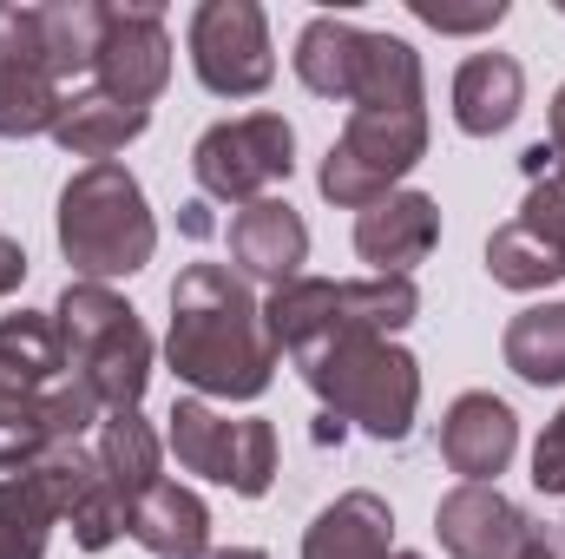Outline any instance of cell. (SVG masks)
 <instances>
[{"label":"cell","mask_w":565,"mask_h":559,"mask_svg":"<svg viewBox=\"0 0 565 559\" xmlns=\"http://www.w3.org/2000/svg\"><path fill=\"white\" fill-rule=\"evenodd\" d=\"M164 356L178 382H191L198 395H224V402H257L277 382V342H270L264 303L224 264L178 271Z\"/></svg>","instance_id":"6da1fadb"},{"label":"cell","mask_w":565,"mask_h":559,"mask_svg":"<svg viewBox=\"0 0 565 559\" xmlns=\"http://www.w3.org/2000/svg\"><path fill=\"white\" fill-rule=\"evenodd\" d=\"M99 421V395L66 369L53 316H0V467H26Z\"/></svg>","instance_id":"7a4b0ae2"},{"label":"cell","mask_w":565,"mask_h":559,"mask_svg":"<svg viewBox=\"0 0 565 559\" xmlns=\"http://www.w3.org/2000/svg\"><path fill=\"white\" fill-rule=\"evenodd\" d=\"M302 382L316 389V402L329 409V421H355L375 441H408L415 409H422V362L375 329L316 342L296 356Z\"/></svg>","instance_id":"3957f363"},{"label":"cell","mask_w":565,"mask_h":559,"mask_svg":"<svg viewBox=\"0 0 565 559\" xmlns=\"http://www.w3.org/2000/svg\"><path fill=\"white\" fill-rule=\"evenodd\" d=\"M60 251L79 283H113L151 264L158 218L145 204V184L126 165H79L60 191Z\"/></svg>","instance_id":"277c9868"},{"label":"cell","mask_w":565,"mask_h":559,"mask_svg":"<svg viewBox=\"0 0 565 559\" xmlns=\"http://www.w3.org/2000/svg\"><path fill=\"white\" fill-rule=\"evenodd\" d=\"M53 323L66 342V369L99 395V409L106 415L139 409L145 382H151V336H145L139 309L106 283H66Z\"/></svg>","instance_id":"5b68a950"},{"label":"cell","mask_w":565,"mask_h":559,"mask_svg":"<svg viewBox=\"0 0 565 559\" xmlns=\"http://www.w3.org/2000/svg\"><path fill=\"white\" fill-rule=\"evenodd\" d=\"M422 316V289L415 277H362V283H335V277H296L270 289L264 303V323H270V342L302 356L316 342H335V336H355V329H375V336H395Z\"/></svg>","instance_id":"8992f818"},{"label":"cell","mask_w":565,"mask_h":559,"mask_svg":"<svg viewBox=\"0 0 565 559\" xmlns=\"http://www.w3.org/2000/svg\"><path fill=\"white\" fill-rule=\"evenodd\" d=\"M427 158V113H349L342 139L329 145L316 184L342 211L382 204L415 165Z\"/></svg>","instance_id":"52a82bcc"},{"label":"cell","mask_w":565,"mask_h":559,"mask_svg":"<svg viewBox=\"0 0 565 559\" xmlns=\"http://www.w3.org/2000/svg\"><path fill=\"white\" fill-rule=\"evenodd\" d=\"M171 428H164V447L178 454L184 474H204L244 500H264L270 481H277V428L264 415H217L204 402H171Z\"/></svg>","instance_id":"ba28073f"},{"label":"cell","mask_w":565,"mask_h":559,"mask_svg":"<svg viewBox=\"0 0 565 559\" xmlns=\"http://www.w3.org/2000/svg\"><path fill=\"white\" fill-rule=\"evenodd\" d=\"M191 171L204 184V198H224V204H257L270 184H282L296 171V133L282 113H244V119H224L211 126L198 151H191Z\"/></svg>","instance_id":"9c48e42d"},{"label":"cell","mask_w":565,"mask_h":559,"mask_svg":"<svg viewBox=\"0 0 565 559\" xmlns=\"http://www.w3.org/2000/svg\"><path fill=\"white\" fill-rule=\"evenodd\" d=\"M191 66L204 80V93L217 99H250L277 80V46H270V20L257 0H204L191 13Z\"/></svg>","instance_id":"30bf717a"},{"label":"cell","mask_w":565,"mask_h":559,"mask_svg":"<svg viewBox=\"0 0 565 559\" xmlns=\"http://www.w3.org/2000/svg\"><path fill=\"white\" fill-rule=\"evenodd\" d=\"M93 80L106 99L119 106H145L171 86V33L158 7H106V33H99V60Z\"/></svg>","instance_id":"8fae6325"},{"label":"cell","mask_w":565,"mask_h":559,"mask_svg":"<svg viewBox=\"0 0 565 559\" xmlns=\"http://www.w3.org/2000/svg\"><path fill=\"white\" fill-rule=\"evenodd\" d=\"M231 264H237L244 283H270V289L296 283L302 264H309V224H302V211H289L282 198L244 204L231 218Z\"/></svg>","instance_id":"7c38bea8"},{"label":"cell","mask_w":565,"mask_h":559,"mask_svg":"<svg viewBox=\"0 0 565 559\" xmlns=\"http://www.w3.org/2000/svg\"><path fill=\"white\" fill-rule=\"evenodd\" d=\"M434 244H440V204L427 191H388L355 218V251L362 264H375V277H408Z\"/></svg>","instance_id":"4fadbf2b"},{"label":"cell","mask_w":565,"mask_h":559,"mask_svg":"<svg viewBox=\"0 0 565 559\" xmlns=\"http://www.w3.org/2000/svg\"><path fill=\"white\" fill-rule=\"evenodd\" d=\"M434 534L454 559H507L526 534V514L493 487V481H460L434 507Z\"/></svg>","instance_id":"5bb4252c"},{"label":"cell","mask_w":565,"mask_h":559,"mask_svg":"<svg viewBox=\"0 0 565 559\" xmlns=\"http://www.w3.org/2000/svg\"><path fill=\"white\" fill-rule=\"evenodd\" d=\"M513 447H520V421H513V409H507L500 395H487V389L460 395V402L440 415V461H447L460 481H493V474H507Z\"/></svg>","instance_id":"9a60e30c"},{"label":"cell","mask_w":565,"mask_h":559,"mask_svg":"<svg viewBox=\"0 0 565 559\" xmlns=\"http://www.w3.org/2000/svg\"><path fill=\"white\" fill-rule=\"evenodd\" d=\"M302 559H395V507L375 487L329 500L302 534Z\"/></svg>","instance_id":"2e32d148"},{"label":"cell","mask_w":565,"mask_h":559,"mask_svg":"<svg viewBox=\"0 0 565 559\" xmlns=\"http://www.w3.org/2000/svg\"><path fill=\"white\" fill-rule=\"evenodd\" d=\"M422 53L402 33H362L349 66V106L355 113H422Z\"/></svg>","instance_id":"e0dca14e"},{"label":"cell","mask_w":565,"mask_h":559,"mask_svg":"<svg viewBox=\"0 0 565 559\" xmlns=\"http://www.w3.org/2000/svg\"><path fill=\"white\" fill-rule=\"evenodd\" d=\"M520 106H526V73H520L513 53H473V60H460V73H454V126L467 139L507 133L520 119Z\"/></svg>","instance_id":"ac0fdd59"},{"label":"cell","mask_w":565,"mask_h":559,"mask_svg":"<svg viewBox=\"0 0 565 559\" xmlns=\"http://www.w3.org/2000/svg\"><path fill=\"white\" fill-rule=\"evenodd\" d=\"M126 534L158 559H198V553H211V507L191 487L158 481V487H145L139 500H132Z\"/></svg>","instance_id":"d6986e66"},{"label":"cell","mask_w":565,"mask_h":559,"mask_svg":"<svg viewBox=\"0 0 565 559\" xmlns=\"http://www.w3.org/2000/svg\"><path fill=\"white\" fill-rule=\"evenodd\" d=\"M60 520H66V507L40 461L13 467L0 481V559H46V540Z\"/></svg>","instance_id":"ffe728a7"},{"label":"cell","mask_w":565,"mask_h":559,"mask_svg":"<svg viewBox=\"0 0 565 559\" xmlns=\"http://www.w3.org/2000/svg\"><path fill=\"white\" fill-rule=\"evenodd\" d=\"M145 126H151L145 106H119V99H106V93L93 86V93H66V113H60V126H53V145L73 151V158L106 165L113 151H126V145L139 139Z\"/></svg>","instance_id":"44dd1931"},{"label":"cell","mask_w":565,"mask_h":559,"mask_svg":"<svg viewBox=\"0 0 565 559\" xmlns=\"http://www.w3.org/2000/svg\"><path fill=\"white\" fill-rule=\"evenodd\" d=\"M99 474L113 481V494L126 500V514H132V500H139L145 487H158L164 474H158V461H164V441L151 434V421L139 409H119V415L99 421Z\"/></svg>","instance_id":"7402d4cb"},{"label":"cell","mask_w":565,"mask_h":559,"mask_svg":"<svg viewBox=\"0 0 565 559\" xmlns=\"http://www.w3.org/2000/svg\"><path fill=\"white\" fill-rule=\"evenodd\" d=\"M500 356L520 382L533 389H559L565 382V303H533L507 323L500 336Z\"/></svg>","instance_id":"603a6c76"},{"label":"cell","mask_w":565,"mask_h":559,"mask_svg":"<svg viewBox=\"0 0 565 559\" xmlns=\"http://www.w3.org/2000/svg\"><path fill=\"white\" fill-rule=\"evenodd\" d=\"M99 33H106V7H93V0H46L40 7V46H46V66L60 86L93 73Z\"/></svg>","instance_id":"cb8c5ba5"},{"label":"cell","mask_w":565,"mask_h":559,"mask_svg":"<svg viewBox=\"0 0 565 559\" xmlns=\"http://www.w3.org/2000/svg\"><path fill=\"white\" fill-rule=\"evenodd\" d=\"M355 40L362 27L355 20H335V13H316L302 33H296V80L316 93V99H349V66H355Z\"/></svg>","instance_id":"d4e9b609"},{"label":"cell","mask_w":565,"mask_h":559,"mask_svg":"<svg viewBox=\"0 0 565 559\" xmlns=\"http://www.w3.org/2000/svg\"><path fill=\"white\" fill-rule=\"evenodd\" d=\"M66 113V86L46 80V73H26V66H7L0 73V139H53Z\"/></svg>","instance_id":"484cf974"},{"label":"cell","mask_w":565,"mask_h":559,"mask_svg":"<svg viewBox=\"0 0 565 559\" xmlns=\"http://www.w3.org/2000/svg\"><path fill=\"white\" fill-rule=\"evenodd\" d=\"M487 277L507 283V289H553V283L565 277V264H559V251L540 244L533 231L500 224V231L487 238Z\"/></svg>","instance_id":"4316f807"},{"label":"cell","mask_w":565,"mask_h":559,"mask_svg":"<svg viewBox=\"0 0 565 559\" xmlns=\"http://www.w3.org/2000/svg\"><path fill=\"white\" fill-rule=\"evenodd\" d=\"M520 231H533L540 244H553L565 264V171L553 165L546 178H533V191H526V204H520V218H513Z\"/></svg>","instance_id":"83f0119b"},{"label":"cell","mask_w":565,"mask_h":559,"mask_svg":"<svg viewBox=\"0 0 565 559\" xmlns=\"http://www.w3.org/2000/svg\"><path fill=\"white\" fill-rule=\"evenodd\" d=\"M533 487L540 494H565V409L546 421V434L533 447Z\"/></svg>","instance_id":"f1b7e54d"},{"label":"cell","mask_w":565,"mask_h":559,"mask_svg":"<svg viewBox=\"0 0 565 559\" xmlns=\"http://www.w3.org/2000/svg\"><path fill=\"white\" fill-rule=\"evenodd\" d=\"M415 13H422L427 27H440V33H480V27H500L507 20V0H487V7H434V0H415Z\"/></svg>","instance_id":"f546056e"},{"label":"cell","mask_w":565,"mask_h":559,"mask_svg":"<svg viewBox=\"0 0 565 559\" xmlns=\"http://www.w3.org/2000/svg\"><path fill=\"white\" fill-rule=\"evenodd\" d=\"M507 559H565V540H559V534H546V527H533V520H526L520 547H513Z\"/></svg>","instance_id":"4dcf8cb0"},{"label":"cell","mask_w":565,"mask_h":559,"mask_svg":"<svg viewBox=\"0 0 565 559\" xmlns=\"http://www.w3.org/2000/svg\"><path fill=\"white\" fill-rule=\"evenodd\" d=\"M20 277H26V251H20L13 238H0V296L20 289Z\"/></svg>","instance_id":"1f68e13d"},{"label":"cell","mask_w":565,"mask_h":559,"mask_svg":"<svg viewBox=\"0 0 565 559\" xmlns=\"http://www.w3.org/2000/svg\"><path fill=\"white\" fill-rule=\"evenodd\" d=\"M546 126H553V165L565 171V86L553 93V113H546Z\"/></svg>","instance_id":"d6a6232c"},{"label":"cell","mask_w":565,"mask_h":559,"mask_svg":"<svg viewBox=\"0 0 565 559\" xmlns=\"http://www.w3.org/2000/svg\"><path fill=\"white\" fill-rule=\"evenodd\" d=\"M198 559H270V553H257V547H211V553H198Z\"/></svg>","instance_id":"836d02e7"},{"label":"cell","mask_w":565,"mask_h":559,"mask_svg":"<svg viewBox=\"0 0 565 559\" xmlns=\"http://www.w3.org/2000/svg\"><path fill=\"white\" fill-rule=\"evenodd\" d=\"M184 231H191V238H204V231H211V218H204V204H184Z\"/></svg>","instance_id":"e575fe53"},{"label":"cell","mask_w":565,"mask_h":559,"mask_svg":"<svg viewBox=\"0 0 565 559\" xmlns=\"http://www.w3.org/2000/svg\"><path fill=\"white\" fill-rule=\"evenodd\" d=\"M395 559H422V553H395Z\"/></svg>","instance_id":"d590c367"}]
</instances>
